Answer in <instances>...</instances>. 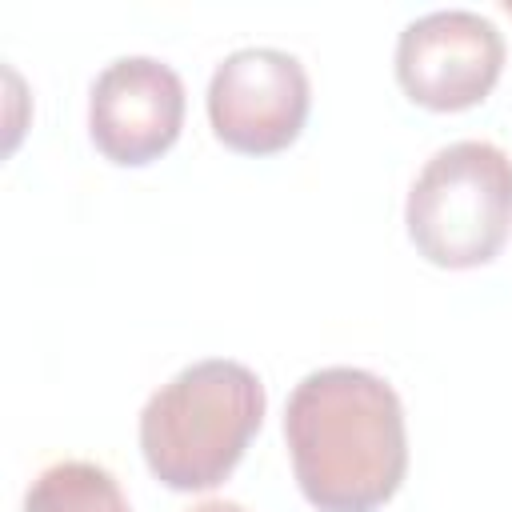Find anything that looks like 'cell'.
<instances>
[{
    "instance_id": "cell-1",
    "label": "cell",
    "mask_w": 512,
    "mask_h": 512,
    "mask_svg": "<svg viewBox=\"0 0 512 512\" xmlns=\"http://www.w3.org/2000/svg\"><path fill=\"white\" fill-rule=\"evenodd\" d=\"M284 440L296 484L320 512H376L408 472L404 404L368 368L308 372L288 392Z\"/></svg>"
},
{
    "instance_id": "cell-2",
    "label": "cell",
    "mask_w": 512,
    "mask_h": 512,
    "mask_svg": "<svg viewBox=\"0 0 512 512\" xmlns=\"http://www.w3.org/2000/svg\"><path fill=\"white\" fill-rule=\"evenodd\" d=\"M264 408V384L248 364L224 356L196 360L140 408V452L164 488L208 492L240 464Z\"/></svg>"
},
{
    "instance_id": "cell-3",
    "label": "cell",
    "mask_w": 512,
    "mask_h": 512,
    "mask_svg": "<svg viewBox=\"0 0 512 512\" xmlns=\"http://www.w3.org/2000/svg\"><path fill=\"white\" fill-rule=\"evenodd\" d=\"M408 240L428 264L480 268L512 232V156L492 140L436 148L404 204Z\"/></svg>"
},
{
    "instance_id": "cell-4",
    "label": "cell",
    "mask_w": 512,
    "mask_h": 512,
    "mask_svg": "<svg viewBox=\"0 0 512 512\" xmlns=\"http://www.w3.org/2000/svg\"><path fill=\"white\" fill-rule=\"evenodd\" d=\"M304 64L284 48H236L208 80V120L224 148L244 156L284 152L308 120Z\"/></svg>"
},
{
    "instance_id": "cell-5",
    "label": "cell",
    "mask_w": 512,
    "mask_h": 512,
    "mask_svg": "<svg viewBox=\"0 0 512 512\" xmlns=\"http://www.w3.org/2000/svg\"><path fill=\"white\" fill-rule=\"evenodd\" d=\"M504 68L500 28L472 8H436L404 24L396 40V80L412 104L460 112L480 104Z\"/></svg>"
},
{
    "instance_id": "cell-6",
    "label": "cell",
    "mask_w": 512,
    "mask_h": 512,
    "mask_svg": "<svg viewBox=\"0 0 512 512\" xmlns=\"http://www.w3.org/2000/svg\"><path fill=\"white\" fill-rule=\"evenodd\" d=\"M184 128V80L156 56H120L104 64L88 92V136L124 168L168 152Z\"/></svg>"
},
{
    "instance_id": "cell-7",
    "label": "cell",
    "mask_w": 512,
    "mask_h": 512,
    "mask_svg": "<svg viewBox=\"0 0 512 512\" xmlns=\"http://www.w3.org/2000/svg\"><path fill=\"white\" fill-rule=\"evenodd\" d=\"M24 512H132L120 480L92 460H56L24 492Z\"/></svg>"
},
{
    "instance_id": "cell-8",
    "label": "cell",
    "mask_w": 512,
    "mask_h": 512,
    "mask_svg": "<svg viewBox=\"0 0 512 512\" xmlns=\"http://www.w3.org/2000/svg\"><path fill=\"white\" fill-rule=\"evenodd\" d=\"M188 512H248V508H240L236 500H204V504H196Z\"/></svg>"
},
{
    "instance_id": "cell-9",
    "label": "cell",
    "mask_w": 512,
    "mask_h": 512,
    "mask_svg": "<svg viewBox=\"0 0 512 512\" xmlns=\"http://www.w3.org/2000/svg\"><path fill=\"white\" fill-rule=\"evenodd\" d=\"M504 8H508V12H512V0H504Z\"/></svg>"
}]
</instances>
